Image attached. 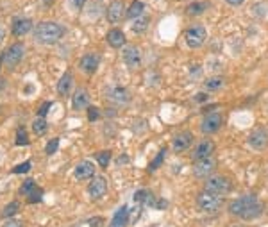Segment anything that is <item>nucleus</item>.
I'll return each mask as SVG.
<instances>
[{"label":"nucleus","instance_id":"2","mask_svg":"<svg viewBox=\"0 0 268 227\" xmlns=\"http://www.w3.org/2000/svg\"><path fill=\"white\" fill-rule=\"evenodd\" d=\"M64 36V27L56 22H41L34 27V40L41 45H52Z\"/></svg>","mask_w":268,"mask_h":227},{"label":"nucleus","instance_id":"1","mask_svg":"<svg viewBox=\"0 0 268 227\" xmlns=\"http://www.w3.org/2000/svg\"><path fill=\"white\" fill-rule=\"evenodd\" d=\"M264 211V206L259 202V199L254 197V195H243L240 199H234V201L229 204V213L232 216H238L242 220H254L259 218Z\"/></svg>","mask_w":268,"mask_h":227},{"label":"nucleus","instance_id":"40","mask_svg":"<svg viewBox=\"0 0 268 227\" xmlns=\"http://www.w3.org/2000/svg\"><path fill=\"white\" fill-rule=\"evenodd\" d=\"M4 227H22V223L18 220H9V222L4 223Z\"/></svg>","mask_w":268,"mask_h":227},{"label":"nucleus","instance_id":"33","mask_svg":"<svg viewBox=\"0 0 268 227\" xmlns=\"http://www.w3.org/2000/svg\"><path fill=\"white\" fill-rule=\"evenodd\" d=\"M41 195H43V193H41V190L36 186L32 191H30L29 195H27V197H29V202H30V204H36V202H40V201H41Z\"/></svg>","mask_w":268,"mask_h":227},{"label":"nucleus","instance_id":"8","mask_svg":"<svg viewBox=\"0 0 268 227\" xmlns=\"http://www.w3.org/2000/svg\"><path fill=\"white\" fill-rule=\"evenodd\" d=\"M222 123H223V118L220 113H208V115L204 116V120H202L200 129L204 134H215L220 131Z\"/></svg>","mask_w":268,"mask_h":227},{"label":"nucleus","instance_id":"20","mask_svg":"<svg viewBox=\"0 0 268 227\" xmlns=\"http://www.w3.org/2000/svg\"><path fill=\"white\" fill-rule=\"evenodd\" d=\"M108 43L111 45L113 49H120V47H123L125 45V34L122 33V30L118 29H113L108 33Z\"/></svg>","mask_w":268,"mask_h":227},{"label":"nucleus","instance_id":"35","mask_svg":"<svg viewBox=\"0 0 268 227\" xmlns=\"http://www.w3.org/2000/svg\"><path fill=\"white\" fill-rule=\"evenodd\" d=\"M100 118V109L98 108H88V120L89 122H95V120Z\"/></svg>","mask_w":268,"mask_h":227},{"label":"nucleus","instance_id":"47","mask_svg":"<svg viewBox=\"0 0 268 227\" xmlns=\"http://www.w3.org/2000/svg\"><path fill=\"white\" fill-rule=\"evenodd\" d=\"M6 88V81H2V79H0V89H4Z\"/></svg>","mask_w":268,"mask_h":227},{"label":"nucleus","instance_id":"37","mask_svg":"<svg viewBox=\"0 0 268 227\" xmlns=\"http://www.w3.org/2000/svg\"><path fill=\"white\" fill-rule=\"evenodd\" d=\"M29 170H30V163H29V161H25V163H22V165H18V167L13 168V172H15V174H27Z\"/></svg>","mask_w":268,"mask_h":227},{"label":"nucleus","instance_id":"4","mask_svg":"<svg viewBox=\"0 0 268 227\" xmlns=\"http://www.w3.org/2000/svg\"><path fill=\"white\" fill-rule=\"evenodd\" d=\"M222 206H223V202L218 195H213V193L204 191V193H200L197 197V208L200 209L202 213H208V215H215V213H218L220 209H222Z\"/></svg>","mask_w":268,"mask_h":227},{"label":"nucleus","instance_id":"21","mask_svg":"<svg viewBox=\"0 0 268 227\" xmlns=\"http://www.w3.org/2000/svg\"><path fill=\"white\" fill-rule=\"evenodd\" d=\"M72 82H74V77H72L70 72H66V74H63V77L57 81V93L59 95H68L72 89Z\"/></svg>","mask_w":268,"mask_h":227},{"label":"nucleus","instance_id":"13","mask_svg":"<svg viewBox=\"0 0 268 227\" xmlns=\"http://www.w3.org/2000/svg\"><path fill=\"white\" fill-rule=\"evenodd\" d=\"M213 152H215V143H213L211 140H202V142H198L197 147L193 149L191 157H193V161H198V159H204V157L213 156Z\"/></svg>","mask_w":268,"mask_h":227},{"label":"nucleus","instance_id":"16","mask_svg":"<svg viewBox=\"0 0 268 227\" xmlns=\"http://www.w3.org/2000/svg\"><path fill=\"white\" fill-rule=\"evenodd\" d=\"M123 16H125V6H123L120 0L113 2V4L108 8V20H109V23H118L120 20H123Z\"/></svg>","mask_w":268,"mask_h":227},{"label":"nucleus","instance_id":"30","mask_svg":"<svg viewBox=\"0 0 268 227\" xmlns=\"http://www.w3.org/2000/svg\"><path fill=\"white\" fill-rule=\"evenodd\" d=\"M164 154H166V149H161V150H159V154H157V156H156V159H154L152 163L149 165V170H150V172H154V170H156V168H159L161 165H163V161H164Z\"/></svg>","mask_w":268,"mask_h":227},{"label":"nucleus","instance_id":"22","mask_svg":"<svg viewBox=\"0 0 268 227\" xmlns=\"http://www.w3.org/2000/svg\"><path fill=\"white\" fill-rule=\"evenodd\" d=\"M127 220H129V208H127V206H122V208L115 213V216H113L111 227H125Z\"/></svg>","mask_w":268,"mask_h":227},{"label":"nucleus","instance_id":"6","mask_svg":"<svg viewBox=\"0 0 268 227\" xmlns=\"http://www.w3.org/2000/svg\"><path fill=\"white\" fill-rule=\"evenodd\" d=\"M23 56H25V47H23V43L11 45L4 52V64L8 68H15L23 59Z\"/></svg>","mask_w":268,"mask_h":227},{"label":"nucleus","instance_id":"38","mask_svg":"<svg viewBox=\"0 0 268 227\" xmlns=\"http://www.w3.org/2000/svg\"><path fill=\"white\" fill-rule=\"evenodd\" d=\"M52 108V102H45L43 106L40 108V111H38V116H41V118H45V115L49 113V109Z\"/></svg>","mask_w":268,"mask_h":227},{"label":"nucleus","instance_id":"44","mask_svg":"<svg viewBox=\"0 0 268 227\" xmlns=\"http://www.w3.org/2000/svg\"><path fill=\"white\" fill-rule=\"evenodd\" d=\"M6 40V29L2 25H0V43H2V41Z\"/></svg>","mask_w":268,"mask_h":227},{"label":"nucleus","instance_id":"9","mask_svg":"<svg viewBox=\"0 0 268 227\" xmlns=\"http://www.w3.org/2000/svg\"><path fill=\"white\" fill-rule=\"evenodd\" d=\"M186 43L191 49H198L202 47V43L206 41V29L202 25H193L186 30Z\"/></svg>","mask_w":268,"mask_h":227},{"label":"nucleus","instance_id":"32","mask_svg":"<svg viewBox=\"0 0 268 227\" xmlns=\"http://www.w3.org/2000/svg\"><path fill=\"white\" fill-rule=\"evenodd\" d=\"M97 161H98V165H100L102 168H106L109 165V161H111V152H108V150H104V152H98L97 156Z\"/></svg>","mask_w":268,"mask_h":227},{"label":"nucleus","instance_id":"27","mask_svg":"<svg viewBox=\"0 0 268 227\" xmlns=\"http://www.w3.org/2000/svg\"><path fill=\"white\" fill-rule=\"evenodd\" d=\"M223 84H225V81H223L222 77H213V79H209V81H206V89H208V91H216V89H220Z\"/></svg>","mask_w":268,"mask_h":227},{"label":"nucleus","instance_id":"34","mask_svg":"<svg viewBox=\"0 0 268 227\" xmlns=\"http://www.w3.org/2000/svg\"><path fill=\"white\" fill-rule=\"evenodd\" d=\"M57 147H59V140H57V138L50 140V142L47 143V149H45V152H47V154H49V156H50V154H54V152H56V150H57Z\"/></svg>","mask_w":268,"mask_h":227},{"label":"nucleus","instance_id":"11","mask_svg":"<svg viewBox=\"0 0 268 227\" xmlns=\"http://www.w3.org/2000/svg\"><path fill=\"white\" fill-rule=\"evenodd\" d=\"M122 57L123 61H125V64L129 68H138L140 63H142V52H140L138 47H134V45H129V47H125L122 52Z\"/></svg>","mask_w":268,"mask_h":227},{"label":"nucleus","instance_id":"10","mask_svg":"<svg viewBox=\"0 0 268 227\" xmlns=\"http://www.w3.org/2000/svg\"><path fill=\"white\" fill-rule=\"evenodd\" d=\"M191 143H193V134L190 131H183V133H179L174 136V140H172V149L177 154H181L190 149Z\"/></svg>","mask_w":268,"mask_h":227},{"label":"nucleus","instance_id":"19","mask_svg":"<svg viewBox=\"0 0 268 227\" xmlns=\"http://www.w3.org/2000/svg\"><path fill=\"white\" fill-rule=\"evenodd\" d=\"M88 104H89V93L84 88H79L75 91L74 99H72V106H74V109H82L88 108Z\"/></svg>","mask_w":268,"mask_h":227},{"label":"nucleus","instance_id":"29","mask_svg":"<svg viewBox=\"0 0 268 227\" xmlns=\"http://www.w3.org/2000/svg\"><path fill=\"white\" fill-rule=\"evenodd\" d=\"M16 145L23 147V145H29V136H27V131L23 127H18L16 129Z\"/></svg>","mask_w":268,"mask_h":227},{"label":"nucleus","instance_id":"12","mask_svg":"<svg viewBox=\"0 0 268 227\" xmlns=\"http://www.w3.org/2000/svg\"><path fill=\"white\" fill-rule=\"evenodd\" d=\"M106 191H108V181H106L104 177H100V175H97V177L91 179V183H89L88 186V193L91 199H100L106 195Z\"/></svg>","mask_w":268,"mask_h":227},{"label":"nucleus","instance_id":"24","mask_svg":"<svg viewBox=\"0 0 268 227\" xmlns=\"http://www.w3.org/2000/svg\"><path fill=\"white\" fill-rule=\"evenodd\" d=\"M208 8H209V4H206V2H193V4H190L186 8V13L188 15H191V16L202 15V13H204Z\"/></svg>","mask_w":268,"mask_h":227},{"label":"nucleus","instance_id":"18","mask_svg":"<svg viewBox=\"0 0 268 227\" xmlns=\"http://www.w3.org/2000/svg\"><path fill=\"white\" fill-rule=\"evenodd\" d=\"M98 63H100V57L97 54H86L81 59V68L86 74H95L98 68Z\"/></svg>","mask_w":268,"mask_h":227},{"label":"nucleus","instance_id":"26","mask_svg":"<svg viewBox=\"0 0 268 227\" xmlns=\"http://www.w3.org/2000/svg\"><path fill=\"white\" fill-rule=\"evenodd\" d=\"M47 129H49V125H47L45 118H41V116H38V118L32 122V131L38 134V136H41V134L47 133Z\"/></svg>","mask_w":268,"mask_h":227},{"label":"nucleus","instance_id":"39","mask_svg":"<svg viewBox=\"0 0 268 227\" xmlns=\"http://www.w3.org/2000/svg\"><path fill=\"white\" fill-rule=\"evenodd\" d=\"M86 2H88V0H70V4L74 9H82V6H84Z\"/></svg>","mask_w":268,"mask_h":227},{"label":"nucleus","instance_id":"41","mask_svg":"<svg viewBox=\"0 0 268 227\" xmlns=\"http://www.w3.org/2000/svg\"><path fill=\"white\" fill-rule=\"evenodd\" d=\"M208 101V95L206 93H198L197 97H195V102H198V104H202V102Z\"/></svg>","mask_w":268,"mask_h":227},{"label":"nucleus","instance_id":"17","mask_svg":"<svg viewBox=\"0 0 268 227\" xmlns=\"http://www.w3.org/2000/svg\"><path fill=\"white\" fill-rule=\"evenodd\" d=\"M32 30V22L29 18H15L13 20V27H11V33L15 36H25L27 33Z\"/></svg>","mask_w":268,"mask_h":227},{"label":"nucleus","instance_id":"15","mask_svg":"<svg viewBox=\"0 0 268 227\" xmlns=\"http://www.w3.org/2000/svg\"><path fill=\"white\" fill-rule=\"evenodd\" d=\"M75 177L79 181H86V179L95 177V165L91 161H82L75 167Z\"/></svg>","mask_w":268,"mask_h":227},{"label":"nucleus","instance_id":"46","mask_svg":"<svg viewBox=\"0 0 268 227\" xmlns=\"http://www.w3.org/2000/svg\"><path fill=\"white\" fill-rule=\"evenodd\" d=\"M106 115H108V116H115V111H113V109H108V111H106Z\"/></svg>","mask_w":268,"mask_h":227},{"label":"nucleus","instance_id":"45","mask_svg":"<svg viewBox=\"0 0 268 227\" xmlns=\"http://www.w3.org/2000/svg\"><path fill=\"white\" fill-rule=\"evenodd\" d=\"M123 163H129V157H127V154H123V157H120V159H118V165H123Z\"/></svg>","mask_w":268,"mask_h":227},{"label":"nucleus","instance_id":"42","mask_svg":"<svg viewBox=\"0 0 268 227\" xmlns=\"http://www.w3.org/2000/svg\"><path fill=\"white\" fill-rule=\"evenodd\" d=\"M102 222H104V220H102V218H93V220H89V223H91V225H93V227H102Z\"/></svg>","mask_w":268,"mask_h":227},{"label":"nucleus","instance_id":"14","mask_svg":"<svg viewBox=\"0 0 268 227\" xmlns=\"http://www.w3.org/2000/svg\"><path fill=\"white\" fill-rule=\"evenodd\" d=\"M249 143H250V147H252V149H256V150L266 149V145H268V133H266V129L259 127V129L254 131V133L249 136Z\"/></svg>","mask_w":268,"mask_h":227},{"label":"nucleus","instance_id":"43","mask_svg":"<svg viewBox=\"0 0 268 227\" xmlns=\"http://www.w3.org/2000/svg\"><path fill=\"white\" fill-rule=\"evenodd\" d=\"M225 2H227L229 6H242L245 0H225Z\"/></svg>","mask_w":268,"mask_h":227},{"label":"nucleus","instance_id":"31","mask_svg":"<svg viewBox=\"0 0 268 227\" xmlns=\"http://www.w3.org/2000/svg\"><path fill=\"white\" fill-rule=\"evenodd\" d=\"M150 191H147V190H140V191H136L134 193V202L136 204H147V201L150 199Z\"/></svg>","mask_w":268,"mask_h":227},{"label":"nucleus","instance_id":"3","mask_svg":"<svg viewBox=\"0 0 268 227\" xmlns=\"http://www.w3.org/2000/svg\"><path fill=\"white\" fill-rule=\"evenodd\" d=\"M204 191L218 195V197L227 195L231 191V181L227 177H223V175H209L204 184Z\"/></svg>","mask_w":268,"mask_h":227},{"label":"nucleus","instance_id":"25","mask_svg":"<svg viewBox=\"0 0 268 227\" xmlns=\"http://www.w3.org/2000/svg\"><path fill=\"white\" fill-rule=\"evenodd\" d=\"M149 23H150V20L147 18V16H140L138 20H136V22H134V25H132V30L136 34H142V33H145L147 30V27H149Z\"/></svg>","mask_w":268,"mask_h":227},{"label":"nucleus","instance_id":"5","mask_svg":"<svg viewBox=\"0 0 268 227\" xmlns=\"http://www.w3.org/2000/svg\"><path fill=\"white\" fill-rule=\"evenodd\" d=\"M104 97L108 102H111L113 106H127L130 102V93L129 89H125L123 86H108L104 89Z\"/></svg>","mask_w":268,"mask_h":227},{"label":"nucleus","instance_id":"48","mask_svg":"<svg viewBox=\"0 0 268 227\" xmlns=\"http://www.w3.org/2000/svg\"><path fill=\"white\" fill-rule=\"evenodd\" d=\"M232 227H242V225H232Z\"/></svg>","mask_w":268,"mask_h":227},{"label":"nucleus","instance_id":"23","mask_svg":"<svg viewBox=\"0 0 268 227\" xmlns=\"http://www.w3.org/2000/svg\"><path fill=\"white\" fill-rule=\"evenodd\" d=\"M143 9H145V6H143V2H140V0H134L132 4L129 6V9H127V18H140L143 13Z\"/></svg>","mask_w":268,"mask_h":227},{"label":"nucleus","instance_id":"7","mask_svg":"<svg viewBox=\"0 0 268 227\" xmlns=\"http://www.w3.org/2000/svg\"><path fill=\"white\" fill-rule=\"evenodd\" d=\"M216 165H218V163H216V159L213 156L195 161L193 175H195V177H209V175H213V172L216 170Z\"/></svg>","mask_w":268,"mask_h":227},{"label":"nucleus","instance_id":"36","mask_svg":"<svg viewBox=\"0 0 268 227\" xmlns=\"http://www.w3.org/2000/svg\"><path fill=\"white\" fill-rule=\"evenodd\" d=\"M34 188H36V183H34L32 179H29V181H25V183H23V186H22V193H25V195H29L30 191L34 190Z\"/></svg>","mask_w":268,"mask_h":227},{"label":"nucleus","instance_id":"28","mask_svg":"<svg viewBox=\"0 0 268 227\" xmlns=\"http://www.w3.org/2000/svg\"><path fill=\"white\" fill-rule=\"evenodd\" d=\"M18 209H20V204L18 202H9L8 206H6L4 209H2V216H6V218H11V216H15L16 213H18Z\"/></svg>","mask_w":268,"mask_h":227}]
</instances>
